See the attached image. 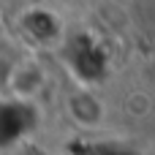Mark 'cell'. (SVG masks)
I'll use <instances>...</instances> for the list:
<instances>
[{
  "instance_id": "cell-1",
  "label": "cell",
  "mask_w": 155,
  "mask_h": 155,
  "mask_svg": "<svg viewBox=\"0 0 155 155\" xmlns=\"http://www.w3.org/2000/svg\"><path fill=\"white\" fill-rule=\"evenodd\" d=\"M8 84L14 87L16 95L22 98H30L33 93H38L44 87V71L38 63L33 60H22V63H14L11 74H8Z\"/></svg>"
}]
</instances>
